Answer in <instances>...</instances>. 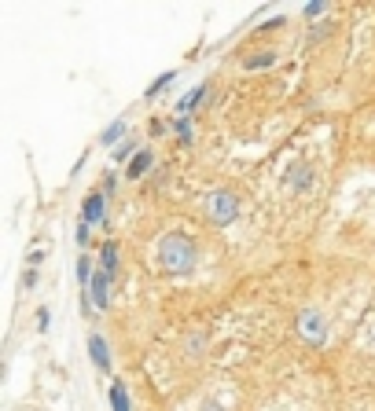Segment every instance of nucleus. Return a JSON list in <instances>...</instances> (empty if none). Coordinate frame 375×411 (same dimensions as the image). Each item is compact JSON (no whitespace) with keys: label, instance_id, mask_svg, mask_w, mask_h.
<instances>
[{"label":"nucleus","instance_id":"4468645a","mask_svg":"<svg viewBox=\"0 0 375 411\" xmlns=\"http://www.w3.org/2000/svg\"><path fill=\"white\" fill-rule=\"evenodd\" d=\"M37 327H41V331L48 327V308H37Z\"/></svg>","mask_w":375,"mask_h":411},{"label":"nucleus","instance_id":"1a4fd4ad","mask_svg":"<svg viewBox=\"0 0 375 411\" xmlns=\"http://www.w3.org/2000/svg\"><path fill=\"white\" fill-rule=\"evenodd\" d=\"M125 133V122H110L107 129H103V136H100V143H114V140H118Z\"/></svg>","mask_w":375,"mask_h":411},{"label":"nucleus","instance_id":"9d476101","mask_svg":"<svg viewBox=\"0 0 375 411\" xmlns=\"http://www.w3.org/2000/svg\"><path fill=\"white\" fill-rule=\"evenodd\" d=\"M173 77H177L173 70H166V74H162V77H155V85H148V100H155V96H158L162 89H166V85H170Z\"/></svg>","mask_w":375,"mask_h":411},{"label":"nucleus","instance_id":"0eeeda50","mask_svg":"<svg viewBox=\"0 0 375 411\" xmlns=\"http://www.w3.org/2000/svg\"><path fill=\"white\" fill-rule=\"evenodd\" d=\"M203 96H206V85H199V89H195V92H188L184 100H181V107H177V114H188V110H191L195 103L203 100Z\"/></svg>","mask_w":375,"mask_h":411},{"label":"nucleus","instance_id":"f8f14e48","mask_svg":"<svg viewBox=\"0 0 375 411\" xmlns=\"http://www.w3.org/2000/svg\"><path fill=\"white\" fill-rule=\"evenodd\" d=\"M77 242H81V246L89 242V224H85V221H81V228H77Z\"/></svg>","mask_w":375,"mask_h":411},{"label":"nucleus","instance_id":"f257e3e1","mask_svg":"<svg viewBox=\"0 0 375 411\" xmlns=\"http://www.w3.org/2000/svg\"><path fill=\"white\" fill-rule=\"evenodd\" d=\"M92 301L100 305V308L110 305V275L107 272H96L92 275Z\"/></svg>","mask_w":375,"mask_h":411},{"label":"nucleus","instance_id":"9b49d317","mask_svg":"<svg viewBox=\"0 0 375 411\" xmlns=\"http://www.w3.org/2000/svg\"><path fill=\"white\" fill-rule=\"evenodd\" d=\"M77 283H81V287H89V257H81V261H77Z\"/></svg>","mask_w":375,"mask_h":411},{"label":"nucleus","instance_id":"ddd939ff","mask_svg":"<svg viewBox=\"0 0 375 411\" xmlns=\"http://www.w3.org/2000/svg\"><path fill=\"white\" fill-rule=\"evenodd\" d=\"M177 133H181V140H188V136H191V129H188V122H184V118L177 122Z\"/></svg>","mask_w":375,"mask_h":411},{"label":"nucleus","instance_id":"423d86ee","mask_svg":"<svg viewBox=\"0 0 375 411\" xmlns=\"http://www.w3.org/2000/svg\"><path fill=\"white\" fill-rule=\"evenodd\" d=\"M103 272H107V275L118 272V250H114V242L103 246Z\"/></svg>","mask_w":375,"mask_h":411},{"label":"nucleus","instance_id":"7ed1b4c3","mask_svg":"<svg viewBox=\"0 0 375 411\" xmlns=\"http://www.w3.org/2000/svg\"><path fill=\"white\" fill-rule=\"evenodd\" d=\"M89 349H92V360H96V367H110V356H107V341L100 338V334H92L89 338Z\"/></svg>","mask_w":375,"mask_h":411},{"label":"nucleus","instance_id":"f03ea898","mask_svg":"<svg viewBox=\"0 0 375 411\" xmlns=\"http://www.w3.org/2000/svg\"><path fill=\"white\" fill-rule=\"evenodd\" d=\"M81 221L85 224H100L103 221V195H89L85 206H81Z\"/></svg>","mask_w":375,"mask_h":411},{"label":"nucleus","instance_id":"6e6552de","mask_svg":"<svg viewBox=\"0 0 375 411\" xmlns=\"http://www.w3.org/2000/svg\"><path fill=\"white\" fill-rule=\"evenodd\" d=\"M214 213H217V221H228V217H232V213H236V202H232V199H224V195H221V199H214Z\"/></svg>","mask_w":375,"mask_h":411},{"label":"nucleus","instance_id":"39448f33","mask_svg":"<svg viewBox=\"0 0 375 411\" xmlns=\"http://www.w3.org/2000/svg\"><path fill=\"white\" fill-rule=\"evenodd\" d=\"M148 166H151V155H148V151H140L133 162H129V176H133V180H136V176H144V169H148Z\"/></svg>","mask_w":375,"mask_h":411},{"label":"nucleus","instance_id":"20e7f679","mask_svg":"<svg viewBox=\"0 0 375 411\" xmlns=\"http://www.w3.org/2000/svg\"><path fill=\"white\" fill-rule=\"evenodd\" d=\"M110 411H129V393H125L122 382L110 386Z\"/></svg>","mask_w":375,"mask_h":411}]
</instances>
